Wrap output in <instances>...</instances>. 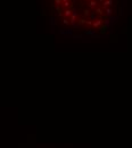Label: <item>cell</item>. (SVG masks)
Here are the masks:
<instances>
[{
	"label": "cell",
	"mask_w": 132,
	"mask_h": 148,
	"mask_svg": "<svg viewBox=\"0 0 132 148\" xmlns=\"http://www.w3.org/2000/svg\"><path fill=\"white\" fill-rule=\"evenodd\" d=\"M59 32L75 38L105 36L121 13V0H48Z\"/></svg>",
	"instance_id": "cell-1"
}]
</instances>
